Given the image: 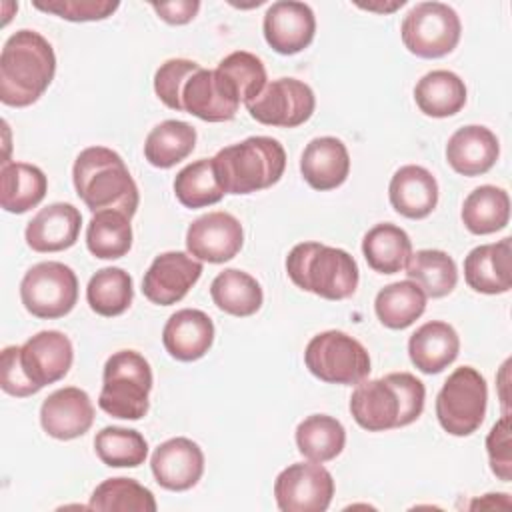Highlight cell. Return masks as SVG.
<instances>
[{"instance_id": "22", "label": "cell", "mask_w": 512, "mask_h": 512, "mask_svg": "<svg viewBox=\"0 0 512 512\" xmlns=\"http://www.w3.org/2000/svg\"><path fill=\"white\" fill-rule=\"evenodd\" d=\"M500 156L496 134L478 124L458 128L446 144V160L462 176L486 174Z\"/></svg>"}, {"instance_id": "40", "label": "cell", "mask_w": 512, "mask_h": 512, "mask_svg": "<svg viewBox=\"0 0 512 512\" xmlns=\"http://www.w3.org/2000/svg\"><path fill=\"white\" fill-rule=\"evenodd\" d=\"M94 450L106 466L136 468L148 456V442L138 430L106 426L96 434Z\"/></svg>"}, {"instance_id": "27", "label": "cell", "mask_w": 512, "mask_h": 512, "mask_svg": "<svg viewBox=\"0 0 512 512\" xmlns=\"http://www.w3.org/2000/svg\"><path fill=\"white\" fill-rule=\"evenodd\" d=\"M48 190L46 174L26 162H6L0 170V204L10 214L38 206Z\"/></svg>"}, {"instance_id": "44", "label": "cell", "mask_w": 512, "mask_h": 512, "mask_svg": "<svg viewBox=\"0 0 512 512\" xmlns=\"http://www.w3.org/2000/svg\"><path fill=\"white\" fill-rule=\"evenodd\" d=\"M486 452L490 458L492 472L502 480L512 478V458H510V416L504 414L486 436Z\"/></svg>"}, {"instance_id": "34", "label": "cell", "mask_w": 512, "mask_h": 512, "mask_svg": "<svg viewBox=\"0 0 512 512\" xmlns=\"http://www.w3.org/2000/svg\"><path fill=\"white\" fill-rule=\"evenodd\" d=\"M346 444V430L340 420L328 414H312L296 428L298 452L310 462L334 460Z\"/></svg>"}, {"instance_id": "39", "label": "cell", "mask_w": 512, "mask_h": 512, "mask_svg": "<svg viewBox=\"0 0 512 512\" xmlns=\"http://www.w3.org/2000/svg\"><path fill=\"white\" fill-rule=\"evenodd\" d=\"M174 194L186 208H204L220 202L224 190L216 178L212 158H200L184 166L174 178Z\"/></svg>"}, {"instance_id": "31", "label": "cell", "mask_w": 512, "mask_h": 512, "mask_svg": "<svg viewBox=\"0 0 512 512\" xmlns=\"http://www.w3.org/2000/svg\"><path fill=\"white\" fill-rule=\"evenodd\" d=\"M510 220V196L498 186H478L462 204L464 226L478 236L498 232L506 228Z\"/></svg>"}, {"instance_id": "16", "label": "cell", "mask_w": 512, "mask_h": 512, "mask_svg": "<svg viewBox=\"0 0 512 512\" xmlns=\"http://www.w3.org/2000/svg\"><path fill=\"white\" fill-rule=\"evenodd\" d=\"M262 30L272 50L290 56L312 44L316 34V18L308 4L282 0L274 2L266 10Z\"/></svg>"}, {"instance_id": "35", "label": "cell", "mask_w": 512, "mask_h": 512, "mask_svg": "<svg viewBox=\"0 0 512 512\" xmlns=\"http://www.w3.org/2000/svg\"><path fill=\"white\" fill-rule=\"evenodd\" d=\"M408 278L430 298H442L456 288L458 268L444 250H418L406 262Z\"/></svg>"}, {"instance_id": "41", "label": "cell", "mask_w": 512, "mask_h": 512, "mask_svg": "<svg viewBox=\"0 0 512 512\" xmlns=\"http://www.w3.org/2000/svg\"><path fill=\"white\" fill-rule=\"evenodd\" d=\"M216 70H220L232 82L240 102L244 104L254 100L266 86V68L262 60L244 50L232 52L222 58Z\"/></svg>"}, {"instance_id": "45", "label": "cell", "mask_w": 512, "mask_h": 512, "mask_svg": "<svg viewBox=\"0 0 512 512\" xmlns=\"http://www.w3.org/2000/svg\"><path fill=\"white\" fill-rule=\"evenodd\" d=\"M2 390L16 398L36 394L40 388L26 376L20 362V346H6L2 350Z\"/></svg>"}, {"instance_id": "20", "label": "cell", "mask_w": 512, "mask_h": 512, "mask_svg": "<svg viewBox=\"0 0 512 512\" xmlns=\"http://www.w3.org/2000/svg\"><path fill=\"white\" fill-rule=\"evenodd\" d=\"M82 214L68 202H54L42 208L26 226V244L34 252H60L76 244Z\"/></svg>"}, {"instance_id": "1", "label": "cell", "mask_w": 512, "mask_h": 512, "mask_svg": "<svg viewBox=\"0 0 512 512\" xmlns=\"http://www.w3.org/2000/svg\"><path fill=\"white\" fill-rule=\"evenodd\" d=\"M424 384L410 372H392L384 378L362 380L350 396V414L368 432L402 428L424 410Z\"/></svg>"}, {"instance_id": "17", "label": "cell", "mask_w": 512, "mask_h": 512, "mask_svg": "<svg viewBox=\"0 0 512 512\" xmlns=\"http://www.w3.org/2000/svg\"><path fill=\"white\" fill-rule=\"evenodd\" d=\"M74 360L72 342L58 330H42L20 346V362L26 376L42 390L62 380Z\"/></svg>"}, {"instance_id": "5", "label": "cell", "mask_w": 512, "mask_h": 512, "mask_svg": "<svg viewBox=\"0 0 512 512\" xmlns=\"http://www.w3.org/2000/svg\"><path fill=\"white\" fill-rule=\"evenodd\" d=\"M290 280L320 298L344 300L358 288V264L342 248L320 242H300L286 256Z\"/></svg>"}, {"instance_id": "29", "label": "cell", "mask_w": 512, "mask_h": 512, "mask_svg": "<svg viewBox=\"0 0 512 512\" xmlns=\"http://www.w3.org/2000/svg\"><path fill=\"white\" fill-rule=\"evenodd\" d=\"M362 254L372 270L380 274H396L410 258L412 242L400 226L384 222L366 232L362 240Z\"/></svg>"}, {"instance_id": "7", "label": "cell", "mask_w": 512, "mask_h": 512, "mask_svg": "<svg viewBox=\"0 0 512 512\" xmlns=\"http://www.w3.org/2000/svg\"><path fill=\"white\" fill-rule=\"evenodd\" d=\"M488 386L472 366L456 368L436 396V418L452 436H470L486 416Z\"/></svg>"}, {"instance_id": "24", "label": "cell", "mask_w": 512, "mask_h": 512, "mask_svg": "<svg viewBox=\"0 0 512 512\" xmlns=\"http://www.w3.org/2000/svg\"><path fill=\"white\" fill-rule=\"evenodd\" d=\"M388 196L392 208L410 220L426 218L438 204V182L422 166L408 164L394 172Z\"/></svg>"}, {"instance_id": "33", "label": "cell", "mask_w": 512, "mask_h": 512, "mask_svg": "<svg viewBox=\"0 0 512 512\" xmlns=\"http://www.w3.org/2000/svg\"><path fill=\"white\" fill-rule=\"evenodd\" d=\"M196 130L182 120H164L154 126L144 142V156L156 168H172L192 154Z\"/></svg>"}, {"instance_id": "26", "label": "cell", "mask_w": 512, "mask_h": 512, "mask_svg": "<svg viewBox=\"0 0 512 512\" xmlns=\"http://www.w3.org/2000/svg\"><path fill=\"white\" fill-rule=\"evenodd\" d=\"M460 352L456 330L442 320L422 324L408 340V356L424 374H438L448 368Z\"/></svg>"}, {"instance_id": "38", "label": "cell", "mask_w": 512, "mask_h": 512, "mask_svg": "<svg viewBox=\"0 0 512 512\" xmlns=\"http://www.w3.org/2000/svg\"><path fill=\"white\" fill-rule=\"evenodd\" d=\"M90 510L100 512H154V494L132 478H108L98 484L88 502Z\"/></svg>"}, {"instance_id": "15", "label": "cell", "mask_w": 512, "mask_h": 512, "mask_svg": "<svg viewBox=\"0 0 512 512\" xmlns=\"http://www.w3.org/2000/svg\"><path fill=\"white\" fill-rule=\"evenodd\" d=\"M202 276V262L186 252L156 256L142 278L144 296L158 306L180 302Z\"/></svg>"}, {"instance_id": "32", "label": "cell", "mask_w": 512, "mask_h": 512, "mask_svg": "<svg viewBox=\"0 0 512 512\" xmlns=\"http://www.w3.org/2000/svg\"><path fill=\"white\" fill-rule=\"evenodd\" d=\"M378 320L392 330H404L426 310V294L412 280H400L384 286L374 300Z\"/></svg>"}, {"instance_id": "42", "label": "cell", "mask_w": 512, "mask_h": 512, "mask_svg": "<svg viewBox=\"0 0 512 512\" xmlns=\"http://www.w3.org/2000/svg\"><path fill=\"white\" fill-rule=\"evenodd\" d=\"M198 68H202V66L194 60H186V58L166 60L164 64H160V68L154 74V92H156V96L168 108H172L176 112H184V108H182V88H184L186 80Z\"/></svg>"}, {"instance_id": "14", "label": "cell", "mask_w": 512, "mask_h": 512, "mask_svg": "<svg viewBox=\"0 0 512 512\" xmlns=\"http://www.w3.org/2000/svg\"><path fill=\"white\" fill-rule=\"evenodd\" d=\"M240 98L220 70L198 68L182 88L184 112L204 122H226L238 112Z\"/></svg>"}, {"instance_id": "46", "label": "cell", "mask_w": 512, "mask_h": 512, "mask_svg": "<svg viewBox=\"0 0 512 512\" xmlns=\"http://www.w3.org/2000/svg\"><path fill=\"white\" fill-rule=\"evenodd\" d=\"M154 12L168 24H188L200 10L198 0H176V2H160L152 4Z\"/></svg>"}, {"instance_id": "18", "label": "cell", "mask_w": 512, "mask_h": 512, "mask_svg": "<svg viewBox=\"0 0 512 512\" xmlns=\"http://www.w3.org/2000/svg\"><path fill=\"white\" fill-rule=\"evenodd\" d=\"M92 422V400L76 386H66L52 392L40 406V424L44 432L56 440H74L86 434Z\"/></svg>"}, {"instance_id": "30", "label": "cell", "mask_w": 512, "mask_h": 512, "mask_svg": "<svg viewBox=\"0 0 512 512\" xmlns=\"http://www.w3.org/2000/svg\"><path fill=\"white\" fill-rule=\"evenodd\" d=\"M212 302L232 316H252L260 310L264 294L254 276L238 268H226L210 284Z\"/></svg>"}, {"instance_id": "11", "label": "cell", "mask_w": 512, "mask_h": 512, "mask_svg": "<svg viewBox=\"0 0 512 512\" xmlns=\"http://www.w3.org/2000/svg\"><path fill=\"white\" fill-rule=\"evenodd\" d=\"M250 116L266 126L296 128L310 120L316 108L312 88L296 78H278L246 104Z\"/></svg>"}, {"instance_id": "4", "label": "cell", "mask_w": 512, "mask_h": 512, "mask_svg": "<svg viewBox=\"0 0 512 512\" xmlns=\"http://www.w3.org/2000/svg\"><path fill=\"white\" fill-rule=\"evenodd\" d=\"M224 194H252L274 186L286 168V152L276 138L250 136L212 158Z\"/></svg>"}, {"instance_id": "9", "label": "cell", "mask_w": 512, "mask_h": 512, "mask_svg": "<svg viewBox=\"0 0 512 512\" xmlns=\"http://www.w3.org/2000/svg\"><path fill=\"white\" fill-rule=\"evenodd\" d=\"M402 42L418 58H442L450 54L462 34L454 8L444 2H420L402 20Z\"/></svg>"}, {"instance_id": "10", "label": "cell", "mask_w": 512, "mask_h": 512, "mask_svg": "<svg viewBox=\"0 0 512 512\" xmlns=\"http://www.w3.org/2000/svg\"><path fill=\"white\" fill-rule=\"evenodd\" d=\"M20 300L36 318H62L76 306L78 278L74 270L62 262H38L20 282Z\"/></svg>"}, {"instance_id": "2", "label": "cell", "mask_w": 512, "mask_h": 512, "mask_svg": "<svg viewBox=\"0 0 512 512\" xmlns=\"http://www.w3.org/2000/svg\"><path fill=\"white\" fill-rule=\"evenodd\" d=\"M56 74L52 44L34 30L12 34L0 54V100L6 106L26 108L50 86Z\"/></svg>"}, {"instance_id": "43", "label": "cell", "mask_w": 512, "mask_h": 512, "mask_svg": "<svg viewBox=\"0 0 512 512\" xmlns=\"http://www.w3.org/2000/svg\"><path fill=\"white\" fill-rule=\"evenodd\" d=\"M118 2L110 0H48L34 2V8L56 14L70 22H94L112 16L118 10Z\"/></svg>"}, {"instance_id": "25", "label": "cell", "mask_w": 512, "mask_h": 512, "mask_svg": "<svg viewBox=\"0 0 512 512\" xmlns=\"http://www.w3.org/2000/svg\"><path fill=\"white\" fill-rule=\"evenodd\" d=\"M466 284L482 294H504L512 288L510 238L482 244L468 252L464 260Z\"/></svg>"}, {"instance_id": "23", "label": "cell", "mask_w": 512, "mask_h": 512, "mask_svg": "<svg viewBox=\"0 0 512 512\" xmlns=\"http://www.w3.org/2000/svg\"><path fill=\"white\" fill-rule=\"evenodd\" d=\"M300 172L310 188L326 192L342 186L350 174V156L342 140L320 136L306 144Z\"/></svg>"}, {"instance_id": "12", "label": "cell", "mask_w": 512, "mask_h": 512, "mask_svg": "<svg viewBox=\"0 0 512 512\" xmlns=\"http://www.w3.org/2000/svg\"><path fill=\"white\" fill-rule=\"evenodd\" d=\"M274 496L282 512H324L334 496V480L320 462H296L276 476Z\"/></svg>"}, {"instance_id": "6", "label": "cell", "mask_w": 512, "mask_h": 512, "mask_svg": "<svg viewBox=\"0 0 512 512\" xmlns=\"http://www.w3.org/2000/svg\"><path fill=\"white\" fill-rule=\"evenodd\" d=\"M152 368L136 350H120L104 364L98 406L122 420H140L148 412Z\"/></svg>"}, {"instance_id": "21", "label": "cell", "mask_w": 512, "mask_h": 512, "mask_svg": "<svg viewBox=\"0 0 512 512\" xmlns=\"http://www.w3.org/2000/svg\"><path fill=\"white\" fill-rule=\"evenodd\" d=\"M162 342L172 358L180 362H194L210 350L214 342V324L206 312L182 308L164 324Z\"/></svg>"}, {"instance_id": "8", "label": "cell", "mask_w": 512, "mask_h": 512, "mask_svg": "<svg viewBox=\"0 0 512 512\" xmlns=\"http://www.w3.org/2000/svg\"><path fill=\"white\" fill-rule=\"evenodd\" d=\"M304 362L310 374L328 384H358L370 374L368 350L346 332L326 330L316 334L306 350Z\"/></svg>"}, {"instance_id": "19", "label": "cell", "mask_w": 512, "mask_h": 512, "mask_svg": "<svg viewBox=\"0 0 512 512\" xmlns=\"http://www.w3.org/2000/svg\"><path fill=\"white\" fill-rule=\"evenodd\" d=\"M156 482L174 492L190 490L204 472L202 448L190 438H170L162 442L150 460Z\"/></svg>"}, {"instance_id": "13", "label": "cell", "mask_w": 512, "mask_h": 512, "mask_svg": "<svg viewBox=\"0 0 512 512\" xmlns=\"http://www.w3.org/2000/svg\"><path fill=\"white\" fill-rule=\"evenodd\" d=\"M244 244V230L230 212H208L186 230V248L200 262L222 264L232 260Z\"/></svg>"}, {"instance_id": "3", "label": "cell", "mask_w": 512, "mask_h": 512, "mask_svg": "<svg viewBox=\"0 0 512 512\" xmlns=\"http://www.w3.org/2000/svg\"><path fill=\"white\" fill-rule=\"evenodd\" d=\"M72 180L80 200L96 214L116 210L132 218L140 194L122 156L104 146L84 148L72 168Z\"/></svg>"}, {"instance_id": "37", "label": "cell", "mask_w": 512, "mask_h": 512, "mask_svg": "<svg viewBox=\"0 0 512 512\" xmlns=\"http://www.w3.org/2000/svg\"><path fill=\"white\" fill-rule=\"evenodd\" d=\"M134 298L132 276L122 268L108 266L98 270L86 288V300L90 308L106 318L124 314Z\"/></svg>"}, {"instance_id": "28", "label": "cell", "mask_w": 512, "mask_h": 512, "mask_svg": "<svg viewBox=\"0 0 512 512\" xmlns=\"http://www.w3.org/2000/svg\"><path fill=\"white\" fill-rule=\"evenodd\" d=\"M414 100L426 116L448 118L464 108L466 86L464 80L450 70H432L418 80Z\"/></svg>"}, {"instance_id": "36", "label": "cell", "mask_w": 512, "mask_h": 512, "mask_svg": "<svg viewBox=\"0 0 512 512\" xmlns=\"http://www.w3.org/2000/svg\"><path fill=\"white\" fill-rule=\"evenodd\" d=\"M86 246L100 260H116L132 248L130 218L116 210L96 212L86 228Z\"/></svg>"}]
</instances>
